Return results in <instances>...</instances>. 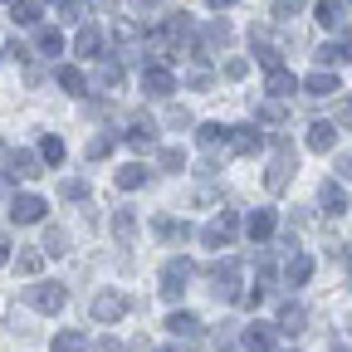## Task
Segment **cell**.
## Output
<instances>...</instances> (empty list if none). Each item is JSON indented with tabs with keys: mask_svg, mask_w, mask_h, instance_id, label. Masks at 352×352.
I'll return each mask as SVG.
<instances>
[{
	"mask_svg": "<svg viewBox=\"0 0 352 352\" xmlns=\"http://www.w3.org/2000/svg\"><path fill=\"white\" fill-rule=\"evenodd\" d=\"M259 122H284V103H274V98H270V103L259 108Z\"/></svg>",
	"mask_w": 352,
	"mask_h": 352,
	"instance_id": "43",
	"label": "cell"
},
{
	"mask_svg": "<svg viewBox=\"0 0 352 352\" xmlns=\"http://www.w3.org/2000/svg\"><path fill=\"white\" fill-rule=\"evenodd\" d=\"M44 210H50V206H44V196H34V191H25V196L10 201V220H15V226H39Z\"/></svg>",
	"mask_w": 352,
	"mask_h": 352,
	"instance_id": "11",
	"label": "cell"
},
{
	"mask_svg": "<svg viewBox=\"0 0 352 352\" xmlns=\"http://www.w3.org/2000/svg\"><path fill=\"white\" fill-rule=\"evenodd\" d=\"M318 201H323V210H328V215H342V210H347V191H342L338 182H323Z\"/></svg>",
	"mask_w": 352,
	"mask_h": 352,
	"instance_id": "32",
	"label": "cell"
},
{
	"mask_svg": "<svg viewBox=\"0 0 352 352\" xmlns=\"http://www.w3.org/2000/svg\"><path fill=\"white\" fill-rule=\"evenodd\" d=\"M0 162H6V171L15 176V182H34L39 176V152H25V147H0Z\"/></svg>",
	"mask_w": 352,
	"mask_h": 352,
	"instance_id": "7",
	"label": "cell"
},
{
	"mask_svg": "<svg viewBox=\"0 0 352 352\" xmlns=\"http://www.w3.org/2000/svg\"><path fill=\"white\" fill-rule=\"evenodd\" d=\"M284 279L298 289V284H308V279H314V259H308L303 250H294L289 259H284Z\"/></svg>",
	"mask_w": 352,
	"mask_h": 352,
	"instance_id": "21",
	"label": "cell"
},
{
	"mask_svg": "<svg viewBox=\"0 0 352 352\" xmlns=\"http://www.w3.org/2000/svg\"><path fill=\"white\" fill-rule=\"evenodd\" d=\"M59 88H64V94H83V88H88V74L78 69V64H59Z\"/></svg>",
	"mask_w": 352,
	"mask_h": 352,
	"instance_id": "30",
	"label": "cell"
},
{
	"mask_svg": "<svg viewBox=\"0 0 352 352\" xmlns=\"http://www.w3.org/2000/svg\"><path fill=\"white\" fill-rule=\"evenodd\" d=\"M157 162H162V171H186V152L182 147H162Z\"/></svg>",
	"mask_w": 352,
	"mask_h": 352,
	"instance_id": "37",
	"label": "cell"
},
{
	"mask_svg": "<svg viewBox=\"0 0 352 352\" xmlns=\"http://www.w3.org/2000/svg\"><path fill=\"white\" fill-rule=\"evenodd\" d=\"M274 226H279V220H274V210H254V215L245 220V235H250L254 245H264V240L274 235Z\"/></svg>",
	"mask_w": 352,
	"mask_h": 352,
	"instance_id": "22",
	"label": "cell"
},
{
	"mask_svg": "<svg viewBox=\"0 0 352 352\" xmlns=\"http://www.w3.org/2000/svg\"><path fill=\"white\" fill-rule=\"evenodd\" d=\"M250 50H254V59L270 69V74H274V69H284V64H279V44L264 34V30H250Z\"/></svg>",
	"mask_w": 352,
	"mask_h": 352,
	"instance_id": "15",
	"label": "cell"
},
{
	"mask_svg": "<svg viewBox=\"0 0 352 352\" xmlns=\"http://www.w3.org/2000/svg\"><path fill=\"white\" fill-rule=\"evenodd\" d=\"M347 6H352V0H347Z\"/></svg>",
	"mask_w": 352,
	"mask_h": 352,
	"instance_id": "59",
	"label": "cell"
},
{
	"mask_svg": "<svg viewBox=\"0 0 352 352\" xmlns=\"http://www.w3.org/2000/svg\"><path fill=\"white\" fill-rule=\"evenodd\" d=\"M235 235H240V215H235V210H220L210 226L201 230V240H206L210 250H230V240H235Z\"/></svg>",
	"mask_w": 352,
	"mask_h": 352,
	"instance_id": "6",
	"label": "cell"
},
{
	"mask_svg": "<svg viewBox=\"0 0 352 352\" xmlns=\"http://www.w3.org/2000/svg\"><path fill=\"white\" fill-rule=\"evenodd\" d=\"M94 6H103V10H113V6H118V0H94Z\"/></svg>",
	"mask_w": 352,
	"mask_h": 352,
	"instance_id": "53",
	"label": "cell"
},
{
	"mask_svg": "<svg viewBox=\"0 0 352 352\" xmlns=\"http://www.w3.org/2000/svg\"><path fill=\"white\" fill-rule=\"evenodd\" d=\"M6 264H10V240L0 235V270H6Z\"/></svg>",
	"mask_w": 352,
	"mask_h": 352,
	"instance_id": "50",
	"label": "cell"
},
{
	"mask_svg": "<svg viewBox=\"0 0 352 352\" xmlns=\"http://www.w3.org/2000/svg\"><path fill=\"white\" fill-rule=\"evenodd\" d=\"M132 6H138V10L147 15V10H162V6H166V0H132Z\"/></svg>",
	"mask_w": 352,
	"mask_h": 352,
	"instance_id": "49",
	"label": "cell"
},
{
	"mask_svg": "<svg viewBox=\"0 0 352 352\" xmlns=\"http://www.w3.org/2000/svg\"><path fill=\"white\" fill-rule=\"evenodd\" d=\"M166 333H171V338H196V333H201V318H196V314H171V318H166Z\"/></svg>",
	"mask_w": 352,
	"mask_h": 352,
	"instance_id": "33",
	"label": "cell"
},
{
	"mask_svg": "<svg viewBox=\"0 0 352 352\" xmlns=\"http://www.w3.org/2000/svg\"><path fill=\"white\" fill-rule=\"evenodd\" d=\"M303 323H308L303 303H284V308H279V318H274V328H279V333H303Z\"/></svg>",
	"mask_w": 352,
	"mask_h": 352,
	"instance_id": "26",
	"label": "cell"
},
{
	"mask_svg": "<svg viewBox=\"0 0 352 352\" xmlns=\"http://www.w3.org/2000/svg\"><path fill=\"white\" fill-rule=\"evenodd\" d=\"M264 294H270V289H259V284H254L250 294H240V303H245V308H259V303H264Z\"/></svg>",
	"mask_w": 352,
	"mask_h": 352,
	"instance_id": "46",
	"label": "cell"
},
{
	"mask_svg": "<svg viewBox=\"0 0 352 352\" xmlns=\"http://www.w3.org/2000/svg\"><path fill=\"white\" fill-rule=\"evenodd\" d=\"M64 250H69V235L59 226H50V230H44V254H64Z\"/></svg>",
	"mask_w": 352,
	"mask_h": 352,
	"instance_id": "38",
	"label": "cell"
},
{
	"mask_svg": "<svg viewBox=\"0 0 352 352\" xmlns=\"http://www.w3.org/2000/svg\"><path fill=\"white\" fill-rule=\"evenodd\" d=\"M333 142H338L333 122H314V127H308V147H314V152H333Z\"/></svg>",
	"mask_w": 352,
	"mask_h": 352,
	"instance_id": "31",
	"label": "cell"
},
{
	"mask_svg": "<svg viewBox=\"0 0 352 352\" xmlns=\"http://www.w3.org/2000/svg\"><path fill=\"white\" fill-rule=\"evenodd\" d=\"M333 127L342 132V127H352V94H342L338 98V118H333Z\"/></svg>",
	"mask_w": 352,
	"mask_h": 352,
	"instance_id": "41",
	"label": "cell"
},
{
	"mask_svg": "<svg viewBox=\"0 0 352 352\" xmlns=\"http://www.w3.org/2000/svg\"><path fill=\"white\" fill-rule=\"evenodd\" d=\"M10 20L25 30H39V0H10Z\"/></svg>",
	"mask_w": 352,
	"mask_h": 352,
	"instance_id": "29",
	"label": "cell"
},
{
	"mask_svg": "<svg viewBox=\"0 0 352 352\" xmlns=\"http://www.w3.org/2000/svg\"><path fill=\"white\" fill-rule=\"evenodd\" d=\"M206 6H210V10H226V6H235V0H206Z\"/></svg>",
	"mask_w": 352,
	"mask_h": 352,
	"instance_id": "51",
	"label": "cell"
},
{
	"mask_svg": "<svg viewBox=\"0 0 352 352\" xmlns=\"http://www.w3.org/2000/svg\"><path fill=\"white\" fill-rule=\"evenodd\" d=\"M152 230H157L166 245H186V240H191V226H186V220H176V215H157Z\"/></svg>",
	"mask_w": 352,
	"mask_h": 352,
	"instance_id": "18",
	"label": "cell"
},
{
	"mask_svg": "<svg viewBox=\"0 0 352 352\" xmlns=\"http://www.w3.org/2000/svg\"><path fill=\"white\" fill-rule=\"evenodd\" d=\"M0 54H6V50H0Z\"/></svg>",
	"mask_w": 352,
	"mask_h": 352,
	"instance_id": "58",
	"label": "cell"
},
{
	"mask_svg": "<svg viewBox=\"0 0 352 352\" xmlns=\"http://www.w3.org/2000/svg\"><path fill=\"white\" fill-rule=\"evenodd\" d=\"M210 294L220 303H240V259L226 254L220 264H210Z\"/></svg>",
	"mask_w": 352,
	"mask_h": 352,
	"instance_id": "2",
	"label": "cell"
},
{
	"mask_svg": "<svg viewBox=\"0 0 352 352\" xmlns=\"http://www.w3.org/2000/svg\"><path fill=\"white\" fill-rule=\"evenodd\" d=\"M166 127H191V113H186V108H171V113H166Z\"/></svg>",
	"mask_w": 352,
	"mask_h": 352,
	"instance_id": "45",
	"label": "cell"
},
{
	"mask_svg": "<svg viewBox=\"0 0 352 352\" xmlns=\"http://www.w3.org/2000/svg\"><path fill=\"white\" fill-rule=\"evenodd\" d=\"M147 182H152V171H147L142 162H132V166H122V171H118V186H122V191H142Z\"/></svg>",
	"mask_w": 352,
	"mask_h": 352,
	"instance_id": "28",
	"label": "cell"
},
{
	"mask_svg": "<svg viewBox=\"0 0 352 352\" xmlns=\"http://www.w3.org/2000/svg\"><path fill=\"white\" fill-rule=\"evenodd\" d=\"M338 50H342V64H352V30H342V44H338Z\"/></svg>",
	"mask_w": 352,
	"mask_h": 352,
	"instance_id": "48",
	"label": "cell"
},
{
	"mask_svg": "<svg viewBox=\"0 0 352 352\" xmlns=\"http://www.w3.org/2000/svg\"><path fill=\"white\" fill-rule=\"evenodd\" d=\"M303 94H308V98H333V94H342V83H338V74L318 69V74L303 78Z\"/></svg>",
	"mask_w": 352,
	"mask_h": 352,
	"instance_id": "17",
	"label": "cell"
},
{
	"mask_svg": "<svg viewBox=\"0 0 352 352\" xmlns=\"http://www.w3.org/2000/svg\"><path fill=\"white\" fill-rule=\"evenodd\" d=\"M314 20H318L323 30H338V25H342V6H338V0H318V6H314Z\"/></svg>",
	"mask_w": 352,
	"mask_h": 352,
	"instance_id": "35",
	"label": "cell"
},
{
	"mask_svg": "<svg viewBox=\"0 0 352 352\" xmlns=\"http://www.w3.org/2000/svg\"><path fill=\"white\" fill-rule=\"evenodd\" d=\"M166 39H191V15H166Z\"/></svg>",
	"mask_w": 352,
	"mask_h": 352,
	"instance_id": "36",
	"label": "cell"
},
{
	"mask_svg": "<svg viewBox=\"0 0 352 352\" xmlns=\"http://www.w3.org/2000/svg\"><path fill=\"white\" fill-rule=\"evenodd\" d=\"M186 83H191V88H210V74H206V69H196V74H186Z\"/></svg>",
	"mask_w": 352,
	"mask_h": 352,
	"instance_id": "47",
	"label": "cell"
},
{
	"mask_svg": "<svg viewBox=\"0 0 352 352\" xmlns=\"http://www.w3.org/2000/svg\"><path fill=\"white\" fill-rule=\"evenodd\" d=\"M113 240L138 245V210H113Z\"/></svg>",
	"mask_w": 352,
	"mask_h": 352,
	"instance_id": "23",
	"label": "cell"
},
{
	"mask_svg": "<svg viewBox=\"0 0 352 352\" xmlns=\"http://www.w3.org/2000/svg\"><path fill=\"white\" fill-rule=\"evenodd\" d=\"M122 142H127V147H138V152H142V147H152V142H157V122H152L147 113H138V118L127 122V132H122Z\"/></svg>",
	"mask_w": 352,
	"mask_h": 352,
	"instance_id": "12",
	"label": "cell"
},
{
	"mask_svg": "<svg viewBox=\"0 0 352 352\" xmlns=\"http://www.w3.org/2000/svg\"><path fill=\"white\" fill-rule=\"evenodd\" d=\"M274 342H279V328L274 323H250L245 328V352H274Z\"/></svg>",
	"mask_w": 352,
	"mask_h": 352,
	"instance_id": "13",
	"label": "cell"
},
{
	"mask_svg": "<svg viewBox=\"0 0 352 352\" xmlns=\"http://www.w3.org/2000/svg\"><path fill=\"white\" fill-rule=\"evenodd\" d=\"M142 88H147V94H157V98H166V94H176V74L162 69V64H147V69H142Z\"/></svg>",
	"mask_w": 352,
	"mask_h": 352,
	"instance_id": "16",
	"label": "cell"
},
{
	"mask_svg": "<svg viewBox=\"0 0 352 352\" xmlns=\"http://www.w3.org/2000/svg\"><path fill=\"white\" fill-rule=\"evenodd\" d=\"M39 264H44V250H25V254L15 259V270H20V274H39Z\"/></svg>",
	"mask_w": 352,
	"mask_h": 352,
	"instance_id": "40",
	"label": "cell"
},
{
	"mask_svg": "<svg viewBox=\"0 0 352 352\" xmlns=\"http://www.w3.org/2000/svg\"><path fill=\"white\" fill-rule=\"evenodd\" d=\"M226 44H230V20H226V15H215V20L201 30V39H196V54L210 59L215 50H226Z\"/></svg>",
	"mask_w": 352,
	"mask_h": 352,
	"instance_id": "9",
	"label": "cell"
},
{
	"mask_svg": "<svg viewBox=\"0 0 352 352\" xmlns=\"http://www.w3.org/2000/svg\"><path fill=\"white\" fill-rule=\"evenodd\" d=\"M308 10V0H274V6H270V20L274 25H289L294 15H303Z\"/></svg>",
	"mask_w": 352,
	"mask_h": 352,
	"instance_id": "34",
	"label": "cell"
},
{
	"mask_svg": "<svg viewBox=\"0 0 352 352\" xmlns=\"http://www.w3.org/2000/svg\"><path fill=\"white\" fill-rule=\"evenodd\" d=\"M59 6H64V0H59Z\"/></svg>",
	"mask_w": 352,
	"mask_h": 352,
	"instance_id": "57",
	"label": "cell"
},
{
	"mask_svg": "<svg viewBox=\"0 0 352 352\" xmlns=\"http://www.w3.org/2000/svg\"><path fill=\"white\" fill-rule=\"evenodd\" d=\"M132 308V298L122 294V289H103V294H94V303H88V314H94V323H118L122 314Z\"/></svg>",
	"mask_w": 352,
	"mask_h": 352,
	"instance_id": "5",
	"label": "cell"
},
{
	"mask_svg": "<svg viewBox=\"0 0 352 352\" xmlns=\"http://www.w3.org/2000/svg\"><path fill=\"white\" fill-rule=\"evenodd\" d=\"M74 54H78V59H108V34H103L98 25H83V30L74 34Z\"/></svg>",
	"mask_w": 352,
	"mask_h": 352,
	"instance_id": "8",
	"label": "cell"
},
{
	"mask_svg": "<svg viewBox=\"0 0 352 352\" xmlns=\"http://www.w3.org/2000/svg\"><path fill=\"white\" fill-rule=\"evenodd\" d=\"M113 152V138H94V142H88V162H103Z\"/></svg>",
	"mask_w": 352,
	"mask_h": 352,
	"instance_id": "42",
	"label": "cell"
},
{
	"mask_svg": "<svg viewBox=\"0 0 352 352\" xmlns=\"http://www.w3.org/2000/svg\"><path fill=\"white\" fill-rule=\"evenodd\" d=\"M64 157H69L64 138H54V132H50V138H39V162L44 166H64Z\"/></svg>",
	"mask_w": 352,
	"mask_h": 352,
	"instance_id": "27",
	"label": "cell"
},
{
	"mask_svg": "<svg viewBox=\"0 0 352 352\" xmlns=\"http://www.w3.org/2000/svg\"><path fill=\"white\" fill-rule=\"evenodd\" d=\"M250 74V59H226V78H245Z\"/></svg>",
	"mask_w": 352,
	"mask_h": 352,
	"instance_id": "44",
	"label": "cell"
},
{
	"mask_svg": "<svg viewBox=\"0 0 352 352\" xmlns=\"http://www.w3.org/2000/svg\"><path fill=\"white\" fill-rule=\"evenodd\" d=\"M196 142H201L206 152H220V147H230V127H226V122H201V127H196Z\"/></svg>",
	"mask_w": 352,
	"mask_h": 352,
	"instance_id": "20",
	"label": "cell"
},
{
	"mask_svg": "<svg viewBox=\"0 0 352 352\" xmlns=\"http://www.w3.org/2000/svg\"><path fill=\"white\" fill-rule=\"evenodd\" d=\"M191 274H196V264H191L186 254H182V259H166V264H162V298H171V303H176V298L186 294Z\"/></svg>",
	"mask_w": 352,
	"mask_h": 352,
	"instance_id": "4",
	"label": "cell"
},
{
	"mask_svg": "<svg viewBox=\"0 0 352 352\" xmlns=\"http://www.w3.org/2000/svg\"><path fill=\"white\" fill-rule=\"evenodd\" d=\"M328 352H347V347H328Z\"/></svg>",
	"mask_w": 352,
	"mask_h": 352,
	"instance_id": "54",
	"label": "cell"
},
{
	"mask_svg": "<svg viewBox=\"0 0 352 352\" xmlns=\"http://www.w3.org/2000/svg\"><path fill=\"white\" fill-rule=\"evenodd\" d=\"M98 88H103V94H118V88H122V59H98Z\"/></svg>",
	"mask_w": 352,
	"mask_h": 352,
	"instance_id": "24",
	"label": "cell"
},
{
	"mask_svg": "<svg viewBox=\"0 0 352 352\" xmlns=\"http://www.w3.org/2000/svg\"><path fill=\"white\" fill-rule=\"evenodd\" d=\"M34 50H39L44 59H59V54H64V34H59V25H39V30H34Z\"/></svg>",
	"mask_w": 352,
	"mask_h": 352,
	"instance_id": "19",
	"label": "cell"
},
{
	"mask_svg": "<svg viewBox=\"0 0 352 352\" xmlns=\"http://www.w3.org/2000/svg\"><path fill=\"white\" fill-rule=\"evenodd\" d=\"M342 259H347V274H352V245H347V250H342Z\"/></svg>",
	"mask_w": 352,
	"mask_h": 352,
	"instance_id": "52",
	"label": "cell"
},
{
	"mask_svg": "<svg viewBox=\"0 0 352 352\" xmlns=\"http://www.w3.org/2000/svg\"><path fill=\"white\" fill-rule=\"evenodd\" d=\"M25 303H30V308H39V314H64L69 289H64V284H54V279H34V284L25 289Z\"/></svg>",
	"mask_w": 352,
	"mask_h": 352,
	"instance_id": "3",
	"label": "cell"
},
{
	"mask_svg": "<svg viewBox=\"0 0 352 352\" xmlns=\"http://www.w3.org/2000/svg\"><path fill=\"white\" fill-rule=\"evenodd\" d=\"M226 352H235V347H226Z\"/></svg>",
	"mask_w": 352,
	"mask_h": 352,
	"instance_id": "56",
	"label": "cell"
},
{
	"mask_svg": "<svg viewBox=\"0 0 352 352\" xmlns=\"http://www.w3.org/2000/svg\"><path fill=\"white\" fill-rule=\"evenodd\" d=\"M298 88H303V83L294 78V69H274L270 78H264V94H270L274 103H284V98H294V94H298Z\"/></svg>",
	"mask_w": 352,
	"mask_h": 352,
	"instance_id": "14",
	"label": "cell"
},
{
	"mask_svg": "<svg viewBox=\"0 0 352 352\" xmlns=\"http://www.w3.org/2000/svg\"><path fill=\"white\" fill-rule=\"evenodd\" d=\"M59 196L64 201H83L88 196V182H83V176H69V182H59Z\"/></svg>",
	"mask_w": 352,
	"mask_h": 352,
	"instance_id": "39",
	"label": "cell"
},
{
	"mask_svg": "<svg viewBox=\"0 0 352 352\" xmlns=\"http://www.w3.org/2000/svg\"><path fill=\"white\" fill-rule=\"evenodd\" d=\"M50 352H94V342H88V333H78V328H64L50 342Z\"/></svg>",
	"mask_w": 352,
	"mask_h": 352,
	"instance_id": "25",
	"label": "cell"
},
{
	"mask_svg": "<svg viewBox=\"0 0 352 352\" xmlns=\"http://www.w3.org/2000/svg\"><path fill=\"white\" fill-rule=\"evenodd\" d=\"M157 352H176V347H157Z\"/></svg>",
	"mask_w": 352,
	"mask_h": 352,
	"instance_id": "55",
	"label": "cell"
},
{
	"mask_svg": "<svg viewBox=\"0 0 352 352\" xmlns=\"http://www.w3.org/2000/svg\"><path fill=\"white\" fill-rule=\"evenodd\" d=\"M270 142H274V162H270V171H264V191L279 196V191H289L294 171H298V152H294V142L284 138V132H270Z\"/></svg>",
	"mask_w": 352,
	"mask_h": 352,
	"instance_id": "1",
	"label": "cell"
},
{
	"mask_svg": "<svg viewBox=\"0 0 352 352\" xmlns=\"http://www.w3.org/2000/svg\"><path fill=\"white\" fill-rule=\"evenodd\" d=\"M264 142H270V132H264L259 122H240V127H230V152H240V157L259 152Z\"/></svg>",
	"mask_w": 352,
	"mask_h": 352,
	"instance_id": "10",
	"label": "cell"
}]
</instances>
